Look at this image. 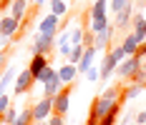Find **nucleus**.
Masks as SVG:
<instances>
[{
	"mask_svg": "<svg viewBox=\"0 0 146 125\" xmlns=\"http://www.w3.org/2000/svg\"><path fill=\"white\" fill-rule=\"evenodd\" d=\"M53 48H56V38L43 35V33L35 30V35H33V55H50V53H56Z\"/></svg>",
	"mask_w": 146,
	"mask_h": 125,
	"instance_id": "nucleus-1",
	"label": "nucleus"
},
{
	"mask_svg": "<svg viewBox=\"0 0 146 125\" xmlns=\"http://www.w3.org/2000/svg\"><path fill=\"white\" fill-rule=\"evenodd\" d=\"M139 68H141V60H139L136 55L123 58V60L118 63V68H116V75L121 78V80H131L133 75L139 73Z\"/></svg>",
	"mask_w": 146,
	"mask_h": 125,
	"instance_id": "nucleus-2",
	"label": "nucleus"
},
{
	"mask_svg": "<svg viewBox=\"0 0 146 125\" xmlns=\"http://www.w3.org/2000/svg\"><path fill=\"white\" fill-rule=\"evenodd\" d=\"M30 110H33V123L48 120L53 115V98H40L35 105H30Z\"/></svg>",
	"mask_w": 146,
	"mask_h": 125,
	"instance_id": "nucleus-3",
	"label": "nucleus"
},
{
	"mask_svg": "<svg viewBox=\"0 0 146 125\" xmlns=\"http://www.w3.org/2000/svg\"><path fill=\"white\" fill-rule=\"evenodd\" d=\"M71 88L73 85H66L58 95L53 98V113L56 115H63V118L68 115V110H71Z\"/></svg>",
	"mask_w": 146,
	"mask_h": 125,
	"instance_id": "nucleus-4",
	"label": "nucleus"
},
{
	"mask_svg": "<svg viewBox=\"0 0 146 125\" xmlns=\"http://www.w3.org/2000/svg\"><path fill=\"white\" fill-rule=\"evenodd\" d=\"M113 38H116V25L108 23V28H106V30H101V33L93 35V48H96V50H106V48L113 43Z\"/></svg>",
	"mask_w": 146,
	"mask_h": 125,
	"instance_id": "nucleus-5",
	"label": "nucleus"
},
{
	"mask_svg": "<svg viewBox=\"0 0 146 125\" xmlns=\"http://www.w3.org/2000/svg\"><path fill=\"white\" fill-rule=\"evenodd\" d=\"M58 28H60V18H56L53 13H48V15L43 18V20H40V25H38V33L58 38Z\"/></svg>",
	"mask_w": 146,
	"mask_h": 125,
	"instance_id": "nucleus-6",
	"label": "nucleus"
},
{
	"mask_svg": "<svg viewBox=\"0 0 146 125\" xmlns=\"http://www.w3.org/2000/svg\"><path fill=\"white\" fill-rule=\"evenodd\" d=\"M30 85H33V73H30L28 68H23L20 73H18V78H15V95H23V93H28Z\"/></svg>",
	"mask_w": 146,
	"mask_h": 125,
	"instance_id": "nucleus-7",
	"label": "nucleus"
},
{
	"mask_svg": "<svg viewBox=\"0 0 146 125\" xmlns=\"http://www.w3.org/2000/svg\"><path fill=\"white\" fill-rule=\"evenodd\" d=\"M116 68H118V63L113 60V55L106 50V53H103V63H101V68H98V75H101V80H111V75L116 73Z\"/></svg>",
	"mask_w": 146,
	"mask_h": 125,
	"instance_id": "nucleus-8",
	"label": "nucleus"
},
{
	"mask_svg": "<svg viewBox=\"0 0 146 125\" xmlns=\"http://www.w3.org/2000/svg\"><path fill=\"white\" fill-rule=\"evenodd\" d=\"M131 35L136 38L139 43H146V18L139 13H133V20H131Z\"/></svg>",
	"mask_w": 146,
	"mask_h": 125,
	"instance_id": "nucleus-9",
	"label": "nucleus"
},
{
	"mask_svg": "<svg viewBox=\"0 0 146 125\" xmlns=\"http://www.w3.org/2000/svg\"><path fill=\"white\" fill-rule=\"evenodd\" d=\"M146 88H141L139 83H129L121 88V105H126V103H131V100H136V98L144 93Z\"/></svg>",
	"mask_w": 146,
	"mask_h": 125,
	"instance_id": "nucleus-10",
	"label": "nucleus"
},
{
	"mask_svg": "<svg viewBox=\"0 0 146 125\" xmlns=\"http://www.w3.org/2000/svg\"><path fill=\"white\" fill-rule=\"evenodd\" d=\"M58 78L63 85H76V78H78V68L71 65V63H66V65H60L58 68Z\"/></svg>",
	"mask_w": 146,
	"mask_h": 125,
	"instance_id": "nucleus-11",
	"label": "nucleus"
},
{
	"mask_svg": "<svg viewBox=\"0 0 146 125\" xmlns=\"http://www.w3.org/2000/svg\"><path fill=\"white\" fill-rule=\"evenodd\" d=\"M25 13H28V0H10V8H8L10 18H15L18 23H23Z\"/></svg>",
	"mask_w": 146,
	"mask_h": 125,
	"instance_id": "nucleus-12",
	"label": "nucleus"
},
{
	"mask_svg": "<svg viewBox=\"0 0 146 125\" xmlns=\"http://www.w3.org/2000/svg\"><path fill=\"white\" fill-rule=\"evenodd\" d=\"M18 28H20V23H18L15 18H10V15H5V18H0V30H3V38H8V40H13V35L18 33Z\"/></svg>",
	"mask_w": 146,
	"mask_h": 125,
	"instance_id": "nucleus-13",
	"label": "nucleus"
},
{
	"mask_svg": "<svg viewBox=\"0 0 146 125\" xmlns=\"http://www.w3.org/2000/svg\"><path fill=\"white\" fill-rule=\"evenodd\" d=\"M96 55H98V50H96L93 45L86 48V50H83V58H81V63H78V73H83V75H86L88 70L93 68V58H96Z\"/></svg>",
	"mask_w": 146,
	"mask_h": 125,
	"instance_id": "nucleus-14",
	"label": "nucleus"
},
{
	"mask_svg": "<svg viewBox=\"0 0 146 125\" xmlns=\"http://www.w3.org/2000/svg\"><path fill=\"white\" fill-rule=\"evenodd\" d=\"M48 68V55H33L30 58V65H28V70L33 73V80L43 73V70Z\"/></svg>",
	"mask_w": 146,
	"mask_h": 125,
	"instance_id": "nucleus-15",
	"label": "nucleus"
},
{
	"mask_svg": "<svg viewBox=\"0 0 146 125\" xmlns=\"http://www.w3.org/2000/svg\"><path fill=\"white\" fill-rule=\"evenodd\" d=\"M63 88H66V85L60 83V78L56 75V78H50V80L43 85V98H56L60 90H63Z\"/></svg>",
	"mask_w": 146,
	"mask_h": 125,
	"instance_id": "nucleus-16",
	"label": "nucleus"
},
{
	"mask_svg": "<svg viewBox=\"0 0 146 125\" xmlns=\"http://www.w3.org/2000/svg\"><path fill=\"white\" fill-rule=\"evenodd\" d=\"M106 10H108V0H93V5H91V20H103V18H108Z\"/></svg>",
	"mask_w": 146,
	"mask_h": 125,
	"instance_id": "nucleus-17",
	"label": "nucleus"
},
{
	"mask_svg": "<svg viewBox=\"0 0 146 125\" xmlns=\"http://www.w3.org/2000/svg\"><path fill=\"white\" fill-rule=\"evenodd\" d=\"M18 78V70L10 65V68H5V73H3V78H0V95L3 93H8V88L13 85V80Z\"/></svg>",
	"mask_w": 146,
	"mask_h": 125,
	"instance_id": "nucleus-18",
	"label": "nucleus"
},
{
	"mask_svg": "<svg viewBox=\"0 0 146 125\" xmlns=\"http://www.w3.org/2000/svg\"><path fill=\"white\" fill-rule=\"evenodd\" d=\"M139 45H141V43L136 40V38L131 35V33H129V35L123 38V43H121V48H123V53H126V58L136 55V50H139Z\"/></svg>",
	"mask_w": 146,
	"mask_h": 125,
	"instance_id": "nucleus-19",
	"label": "nucleus"
},
{
	"mask_svg": "<svg viewBox=\"0 0 146 125\" xmlns=\"http://www.w3.org/2000/svg\"><path fill=\"white\" fill-rule=\"evenodd\" d=\"M68 35H71V45H83L86 28H81V25H71V28H68Z\"/></svg>",
	"mask_w": 146,
	"mask_h": 125,
	"instance_id": "nucleus-20",
	"label": "nucleus"
},
{
	"mask_svg": "<svg viewBox=\"0 0 146 125\" xmlns=\"http://www.w3.org/2000/svg\"><path fill=\"white\" fill-rule=\"evenodd\" d=\"M13 125H33V110H30V108L18 110V118L13 120Z\"/></svg>",
	"mask_w": 146,
	"mask_h": 125,
	"instance_id": "nucleus-21",
	"label": "nucleus"
},
{
	"mask_svg": "<svg viewBox=\"0 0 146 125\" xmlns=\"http://www.w3.org/2000/svg\"><path fill=\"white\" fill-rule=\"evenodd\" d=\"M48 5H50V13L56 15V18H60V15L68 13V5H66L63 0H48Z\"/></svg>",
	"mask_w": 146,
	"mask_h": 125,
	"instance_id": "nucleus-22",
	"label": "nucleus"
},
{
	"mask_svg": "<svg viewBox=\"0 0 146 125\" xmlns=\"http://www.w3.org/2000/svg\"><path fill=\"white\" fill-rule=\"evenodd\" d=\"M83 50H86V45H73V48H71V55H68V63L78 68V63H81V58H83Z\"/></svg>",
	"mask_w": 146,
	"mask_h": 125,
	"instance_id": "nucleus-23",
	"label": "nucleus"
},
{
	"mask_svg": "<svg viewBox=\"0 0 146 125\" xmlns=\"http://www.w3.org/2000/svg\"><path fill=\"white\" fill-rule=\"evenodd\" d=\"M56 75H58V68H50V65H48V68H45L43 73H40V75H38V78L33 80V83H38V85H45L48 80H50V78H56Z\"/></svg>",
	"mask_w": 146,
	"mask_h": 125,
	"instance_id": "nucleus-24",
	"label": "nucleus"
},
{
	"mask_svg": "<svg viewBox=\"0 0 146 125\" xmlns=\"http://www.w3.org/2000/svg\"><path fill=\"white\" fill-rule=\"evenodd\" d=\"M118 113H121V105H116L113 110L108 113L106 118H101V120H98L96 125H116V123H118Z\"/></svg>",
	"mask_w": 146,
	"mask_h": 125,
	"instance_id": "nucleus-25",
	"label": "nucleus"
},
{
	"mask_svg": "<svg viewBox=\"0 0 146 125\" xmlns=\"http://www.w3.org/2000/svg\"><path fill=\"white\" fill-rule=\"evenodd\" d=\"M0 118H3V125H13V120H15V118H18V110H15L13 105H10V108H8V110L3 113Z\"/></svg>",
	"mask_w": 146,
	"mask_h": 125,
	"instance_id": "nucleus-26",
	"label": "nucleus"
},
{
	"mask_svg": "<svg viewBox=\"0 0 146 125\" xmlns=\"http://www.w3.org/2000/svg\"><path fill=\"white\" fill-rule=\"evenodd\" d=\"M108 53L113 55V60H116V63H121V60L126 58V53H123V48H121V45H113V48H108Z\"/></svg>",
	"mask_w": 146,
	"mask_h": 125,
	"instance_id": "nucleus-27",
	"label": "nucleus"
},
{
	"mask_svg": "<svg viewBox=\"0 0 146 125\" xmlns=\"http://www.w3.org/2000/svg\"><path fill=\"white\" fill-rule=\"evenodd\" d=\"M10 105H13V103H10V95H8V93H3V95H0V115L8 110Z\"/></svg>",
	"mask_w": 146,
	"mask_h": 125,
	"instance_id": "nucleus-28",
	"label": "nucleus"
},
{
	"mask_svg": "<svg viewBox=\"0 0 146 125\" xmlns=\"http://www.w3.org/2000/svg\"><path fill=\"white\" fill-rule=\"evenodd\" d=\"M45 123H48V125H66V120H63V115H56V113H53Z\"/></svg>",
	"mask_w": 146,
	"mask_h": 125,
	"instance_id": "nucleus-29",
	"label": "nucleus"
},
{
	"mask_svg": "<svg viewBox=\"0 0 146 125\" xmlns=\"http://www.w3.org/2000/svg\"><path fill=\"white\" fill-rule=\"evenodd\" d=\"M126 3H129V0H111V5H108V8H111V10H113V15H116L118 10H121V8H123V5H126Z\"/></svg>",
	"mask_w": 146,
	"mask_h": 125,
	"instance_id": "nucleus-30",
	"label": "nucleus"
},
{
	"mask_svg": "<svg viewBox=\"0 0 146 125\" xmlns=\"http://www.w3.org/2000/svg\"><path fill=\"white\" fill-rule=\"evenodd\" d=\"M136 58H139L141 63H146V43H141V45H139V50H136Z\"/></svg>",
	"mask_w": 146,
	"mask_h": 125,
	"instance_id": "nucleus-31",
	"label": "nucleus"
},
{
	"mask_svg": "<svg viewBox=\"0 0 146 125\" xmlns=\"http://www.w3.org/2000/svg\"><path fill=\"white\" fill-rule=\"evenodd\" d=\"M86 78L91 80V83H96V80H101V75H98V70H96V68H91V70H88V73H86Z\"/></svg>",
	"mask_w": 146,
	"mask_h": 125,
	"instance_id": "nucleus-32",
	"label": "nucleus"
},
{
	"mask_svg": "<svg viewBox=\"0 0 146 125\" xmlns=\"http://www.w3.org/2000/svg\"><path fill=\"white\" fill-rule=\"evenodd\" d=\"M133 120H136V125H146V110L136 113V115H133Z\"/></svg>",
	"mask_w": 146,
	"mask_h": 125,
	"instance_id": "nucleus-33",
	"label": "nucleus"
},
{
	"mask_svg": "<svg viewBox=\"0 0 146 125\" xmlns=\"http://www.w3.org/2000/svg\"><path fill=\"white\" fill-rule=\"evenodd\" d=\"M3 60H5V50L0 48V65H3Z\"/></svg>",
	"mask_w": 146,
	"mask_h": 125,
	"instance_id": "nucleus-34",
	"label": "nucleus"
},
{
	"mask_svg": "<svg viewBox=\"0 0 146 125\" xmlns=\"http://www.w3.org/2000/svg\"><path fill=\"white\" fill-rule=\"evenodd\" d=\"M33 125H48V123H45V120H40V123H33Z\"/></svg>",
	"mask_w": 146,
	"mask_h": 125,
	"instance_id": "nucleus-35",
	"label": "nucleus"
},
{
	"mask_svg": "<svg viewBox=\"0 0 146 125\" xmlns=\"http://www.w3.org/2000/svg\"><path fill=\"white\" fill-rule=\"evenodd\" d=\"M0 40H3V30H0Z\"/></svg>",
	"mask_w": 146,
	"mask_h": 125,
	"instance_id": "nucleus-36",
	"label": "nucleus"
},
{
	"mask_svg": "<svg viewBox=\"0 0 146 125\" xmlns=\"http://www.w3.org/2000/svg\"><path fill=\"white\" fill-rule=\"evenodd\" d=\"M0 125H3V118H0Z\"/></svg>",
	"mask_w": 146,
	"mask_h": 125,
	"instance_id": "nucleus-37",
	"label": "nucleus"
}]
</instances>
